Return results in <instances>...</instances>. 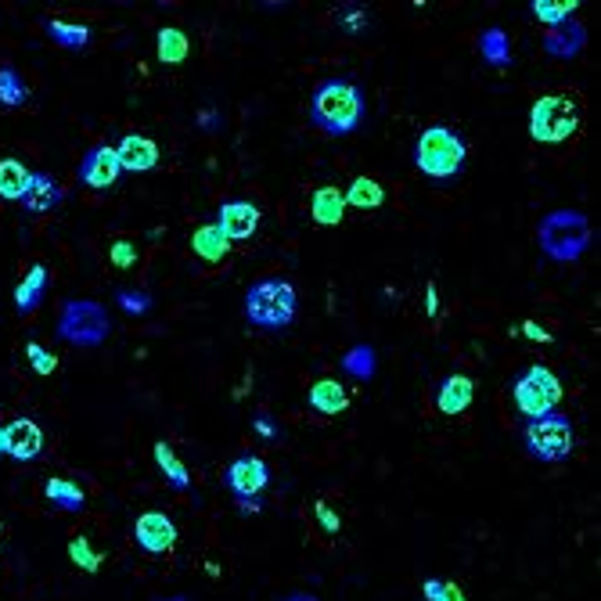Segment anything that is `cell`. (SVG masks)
I'll list each match as a JSON object with an SVG mask.
<instances>
[{
    "label": "cell",
    "instance_id": "cell-23",
    "mask_svg": "<svg viewBox=\"0 0 601 601\" xmlns=\"http://www.w3.org/2000/svg\"><path fill=\"white\" fill-rule=\"evenodd\" d=\"M479 54L486 58V65H494V69H508L512 65V40H508V33L504 29H486L483 36H479Z\"/></svg>",
    "mask_w": 601,
    "mask_h": 601
},
{
    "label": "cell",
    "instance_id": "cell-33",
    "mask_svg": "<svg viewBox=\"0 0 601 601\" xmlns=\"http://www.w3.org/2000/svg\"><path fill=\"white\" fill-rule=\"evenodd\" d=\"M26 357H29V368L36 371V375H54L58 371V357L54 353H47L40 342H26Z\"/></svg>",
    "mask_w": 601,
    "mask_h": 601
},
{
    "label": "cell",
    "instance_id": "cell-7",
    "mask_svg": "<svg viewBox=\"0 0 601 601\" xmlns=\"http://www.w3.org/2000/svg\"><path fill=\"white\" fill-rule=\"evenodd\" d=\"M580 130V108L573 94H544L530 108V137L537 144H566Z\"/></svg>",
    "mask_w": 601,
    "mask_h": 601
},
{
    "label": "cell",
    "instance_id": "cell-22",
    "mask_svg": "<svg viewBox=\"0 0 601 601\" xmlns=\"http://www.w3.org/2000/svg\"><path fill=\"white\" fill-rule=\"evenodd\" d=\"M191 249L198 252V260H206V263H220L231 252V242H227L224 234H220V227L216 224H206V227H198L195 238H191Z\"/></svg>",
    "mask_w": 601,
    "mask_h": 601
},
{
    "label": "cell",
    "instance_id": "cell-40",
    "mask_svg": "<svg viewBox=\"0 0 601 601\" xmlns=\"http://www.w3.org/2000/svg\"><path fill=\"white\" fill-rule=\"evenodd\" d=\"M519 332L526 335V339H533V342H551V339H555V335H551L548 328H540L537 321H522Z\"/></svg>",
    "mask_w": 601,
    "mask_h": 601
},
{
    "label": "cell",
    "instance_id": "cell-38",
    "mask_svg": "<svg viewBox=\"0 0 601 601\" xmlns=\"http://www.w3.org/2000/svg\"><path fill=\"white\" fill-rule=\"evenodd\" d=\"M364 22H368L364 8H350L346 15H339V26H342V29H350V33H360V29H364Z\"/></svg>",
    "mask_w": 601,
    "mask_h": 601
},
{
    "label": "cell",
    "instance_id": "cell-30",
    "mask_svg": "<svg viewBox=\"0 0 601 601\" xmlns=\"http://www.w3.org/2000/svg\"><path fill=\"white\" fill-rule=\"evenodd\" d=\"M530 8H533V15H537L540 22H548V26L555 29V26H562V22H569L580 4H576V0H566V4H562V0H533Z\"/></svg>",
    "mask_w": 601,
    "mask_h": 601
},
{
    "label": "cell",
    "instance_id": "cell-31",
    "mask_svg": "<svg viewBox=\"0 0 601 601\" xmlns=\"http://www.w3.org/2000/svg\"><path fill=\"white\" fill-rule=\"evenodd\" d=\"M342 368H346V375L368 382V378L375 375V353H371V346H353V350L342 357Z\"/></svg>",
    "mask_w": 601,
    "mask_h": 601
},
{
    "label": "cell",
    "instance_id": "cell-28",
    "mask_svg": "<svg viewBox=\"0 0 601 601\" xmlns=\"http://www.w3.org/2000/svg\"><path fill=\"white\" fill-rule=\"evenodd\" d=\"M29 101V87L26 80H22V72L15 69V65H0V105L4 108H18Z\"/></svg>",
    "mask_w": 601,
    "mask_h": 601
},
{
    "label": "cell",
    "instance_id": "cell-45",
    "mask_svg": "<svg viewBox=\"0 0 601 601\" xmlns=\"http://www.w3.org/2000/svg\"><path fill=\"white\" fill-rule=\"evenodd\" d=\"M0 454H4V425H0Z\"/></svg>",
    "mask_w": 601,
    "mask_h": 601
},
{
    "label": "cell",
    "instance_id": "cell-39",
    "mask_svg": "<svg viewBox=\"0 0 601 601\" xmlns=\"http://www.w3.org/2000/svg\"><path fill=\"white\" fill-rule=\"evenodd\" d=\"M252 429L260 432L263 440H270V443H278V440H281V432L274 429V422H270L267 414H256V422H252Z\"/></svg>",
    "mask_w": 601,
    "mask_h": 601
},
{
    "label": "cell",
    "instance_id": "cell-13",
    "mask_svg": "<svg viewBox=\"0 0 601 601\" xmlns=\"http://www.w3.org/2000/svg\"><path fill=\"white\" fill-rule=\"evenodd\" d=\"M4 454L15 461H36L44 454V429L33 418H15L4 425Z\"/></svg>",
    "mask_w": 601,
    "mask_h": 601
},
{
    "label": "cell",
    "instance_id": "cell-37",
    "mask_svg": "<svg viewBox=\"0 0 601 601\" xmlns=\"http://www.w3.org/2000/svg\"><path fill=\"white\" fill-rule=\"evenodd\" d=\"M314 515H317V522H321V530H324V533H339V530H342L339 515H335L332 508H328V504H324V501H317V504H314Z\"/></svg>",
    "mask_w": 601,
    "mask_h": 601
},
{
    "label": "cell",
    "instance_id": "cell-18",
    "mask_svg": "<svg viewBox=\"0 0 601 601\" xmlns=\"http://www.w3.org/2000/svg\"><path fill=\"white\" fill-rule=\"evenodd\" d=\"M47 288H51V270L44 263H33L29 274L15 285V310L18 314H33L36 306L44 303Z\"/></svg>",
    "mask_w": 601,
    "mask_h": 601
},
{
    "label": "cell",
    "instance_id": "cell-12",
    "mask_svg": "<svg viewBox=\"0 0 601 601\" xmlns=\"http://www.w3.org/2000/svg\"><path fill=\"white\" fill-rule=\"evenodd\" d=\"M119 173H123V166H119V159H116V148H108V144H94L80 162V180L90 191L116 188Z\"/></svg>",
    "mask_w": 601,
    "mask_h": 601
},
{
    "label": "cell",
    "instance_id": "cell-21",
    "mask_svg": "<svg viewBox=\"0 0 601 601\" xmlns=\"http://www.w3.org/2000/svg\"><path fill=\"white\" fill-rule=\"evenodd\" d=\"M44 497L54 504V508H62V512H83V508H87V494H83L72 479H58V476L47 479Z\"/></svg>",
    "mask_w": 601,
    "mask_h": 601
},
{
    "label": "cell",
    "instance_id": "cell-2",
    "mask_svg": "<svg viewBox=\"0 0 601 601\" xmlns=\"http://www.w3.org/2000/svg\"><path fill=\"white\" fill-rule=\"evenodd\" d=\"M465 159H468V148H465V137L454 130V126H425L418 141H414V166L425 173L429 180L436 184H447L454 180L461 170H465Z\"/></svg>",
    "mask_w": 601,
    "mask_h": 601
},
{
    "label": "cell",
    "instance_id": "cell-11",
    "mask_svg": "<svg viewBox=\"0 0 601 601\" xmlns=\"http://www.w3.org/2000/svg\"><path fill=\"white\" fill-rule=\"evenodd\" d=\"M216 227L224 234L227 242H249L256 227H260V206L249 202V198H234V202H224L220 213H216Z\"/></svg>",
    "mask_w": 601,
    "mask_h": 601
},
{
    "label": "cell",
    "instance_id": "cell-29",
    "mask_svg": "<svg viewBox=\"0 0 601 601\" xmlns=\"http://www.w3.org/2000/svg\"><path fill=\"white\" fill-rule=\"evenodd\" d=\"M47 36H51L54 44L76 47V51L90 44V29L87 26H69V22H62V18H47Z\"/></svg>",
    "mask_w": 601,
    "mask_h": 601
},
{
    "label": "cell",
    "instance_id": "cell-44",
    "mask_svg": "<svg viewBox=\"0 0 601 601\" xmlns=\"http://www.w3.org/2000/svg\"><path fill=\"white\" fill-rule=\"evenodd\" d=\"M281 601H321V598H314V594H303V591H299V594H288V598H281Z\"/></svg>",
    "mask_w": 601,
    "mask_h": 601
},
{
    "label": "cell",
    "instance_id": "cell-26",
    "mask_svg": "<svg viewBox=\"0 0 601 601\" xmlns=\"http://www.w3.org/2000/svg\"><path fill=\"white\" fill-rule=\"evenodd\" d=\"M159 62L162 65H180L184 58L191 54V44H188V33L177 26H162L159 29Z\"/></svg>",
    "mask_w": 601,
    "mask_h": 601
},
{
    "label": "cell",
    "instance_id": "cell-43",
    "mask_svg": "<svg viewBox=\"0 0 601 601\" xmlns=\"http://www.w3.org/2000/svg\"><path fill=\"white\" fill-rule=\"evenodd\" d=\"M238 508H242V512H260L263 501H256V497H252V501H238Z\"/></svg>",
    "mask_w": 601,
    "mask_h": 601
},
{
    "label": "cell",
    "instance_id": "cell-3",
    "mask_svg": "<svg viewBox=\"0 0 601 601\" xmlns=\"http://www.w3.org/2000/svg\"><path fill=\"white\" fill-rule=\"evenodd\" d=\"M296 306V288L285 278H260L252 281L249 292H245L242 314L260 332H285L288 324L296 321Z\"/></svg>",
    "mask_w": 601,
    "mask_h": 601
},
{
    "label": "cell",
    "instance_id": "cell-4",
    "mask_svg": "<svg viewBox=\"0 0 601 601\" xmlns=\"http://www.w3.org/2000/svg\"><path fill=\"white\" fill-rule=\"evenodd\" d=\"M594 227L580 209H555L540 220L537 242L544 249V256L555 263H573L591 249Z\"/></svg>",
    "mask_w": 601,
    "mask_h": 601
},
{
    "label": "cell",
    "instance_id": "cell-36",
    "mask_svg": "<svg viewBox=\"0 0 601 601\" xmlns=\"http://www.w3.org/2000/svg\"><path fill=\"white\" fill-rule=\"evenodd\" d=\"M108 256H112V263H116V267H134L137 263V249L130 242H126V238H119V242H112V249H108Z\"/></svg>",
    "mask_w": 601,
    "mask_h": 601
},
{
    "label": "cell",
    "instance_id": "cell-14",
    "mask_svg": "<svg viewBox=\"0 0 601 601\" xmlns=\"http://www.w3.org/2000/svg\"><path fill=\"white\" fill-rule=\"evenodd\" d=\"M116 159L123 170L130 173H148L159 166V144L144 134H126L123 141L116 144Z\"/></svg>",
    "mask_w": 601,
    "mask_h": 601
},
{
    "label": "cell",
    "instance_id": "cell-20",
    "mask_svg": "<svg viewBox=\"0 0 601 601\" xmlns=\"http://www.w3.org/2000/svg\"><path fill=\"white\" fill-rule=\"evenodd\" d=\"M310 216H314L321 227H335L346 216V198L335 184H324L310 195Z\"/></svg>",
    "mask_w": 601,
    "mask_h": 601
},
{
    "label": "cell",
    "instance_id": "cell-42",
    "mask_svg": "<svg viewBox=\"0 0 601 601\" xmlns=\"http://www.w3.org/2000/svg\"><path fill=\"white\" fill-rule=\"evenodd\" d=\"M220 123H224V116H220V112H213V108H206V112L198 116V126H202V130H216Z\"/></svg>",
    "mask_w": 601,
    "mask_h": 601
},
{
    "label": "cell",
    "instance_id": "cell-8",
    "mask_svg": "<svg viewBox=\"0 0 601 601\" xmlns=\"http://www.w3.org/2000/svg\"><path fill=\"white\" fill-rule=\"evenodd\" d=\"M512 400L526 418L551 414L562 404V378L551 368H544V364H530V368H522L519 375H515Z\"/></svg>",
    "mask_w": 601,
    "mask_h": 601
},
{
    "label": "cell",
    "instance_id": "cell-1",
    "mask_svg": "<svg viewBox=\"0 0 601 601\" xmlns=\"http://www.w3.org/2000/svg\"><path fill=\"white\" fill-rule=\"evenodd\" d=\"M368 116V105H364V90L357 87L353 80H324L321 87L314 90V98H310V119H314L317 130L324 134H335V137H346L353 130H360Z\"/></svg>",
    "mask_w": 601,
    "mask_h": 601
},
{
    "label": "cell",
    "instance_id": "cell-35",
    "mask_svg": "<svg viewBox=\"0 0 601 601\" xmlns=\"http://www.w3.org/2000/svg\"><path fill=\"white\" fill-rule=\"evenodd\" d=\"M116 299H119V306H123L126 314H148V310H152V296H148V292H134V288H119Z\"/></svg>",
    "mask_w": 601,
    "mask_h": 601
},
{
    "label": "cell",
    "instance_id": "cell-27",
    "mask_svg": "<svg viewBox=\"0 0 601 601\" xmlns=\"http://www.w3.org/2000/svg\"><path fill=\"white\" fill-rule=\"evenodd\" d=\"M342 198H346V206H353V209H378L386 202V191H382L378 180L357 177L350 184V191H342Z\"/></svg>",
    "mask_w": 601,
    "mask_h": 601
},
{
    "label": "cell",
    "instance_id": "cell-5",
    "mask_svg": "<svg viewBox=\"0 0 601 601\" xmlns=\"http://www.w3.org/2000/svg\"><path fill=\"white\" fill-rule=\"evenodd\" d=\"M522 447L540 465H562V461H569V454L576 447V432L569 414L551 411L540 414V418H526V425H522Z\"/></svg>",
    "mask_w": 601,
    "mask_h": 601
},
{
    "label": "cell",
    "instance_id": "cell-10",
    "mask_svg": "<svg viewBox=\"0 0 601 601\" xmlns=\"http://www.w3.org/2000/svg\"><path fill=\"white\" fill-rule=\"evenodd\" d=\"M134 540L144 555H152V558L170 555V551L177 548V526H173L170 515L144 512V515H137V522H134Z\"/></svg>",
    "mask_w": 601,
    "mask_h": 601
},
{
    "label": "cell",
    "instance_id": "cell-6",
    "mask_svg": "<svg viewBox=\"0 0 601 601\" xmlns=\"http://www.w3.org/2000/svg\"><path fill=\"white\" fill-rule=\"evenodd\" d=\"M112 335V317L101 303L94 299H69L58 314V339L69 342V346H83V350H94Z\"/></svg>",
    "mask_w": 601,
    "mask_h": 601
},
{
    "label": "cell",
    "instance_id": "cell-19",
    "mask_svg": "<svg viewBox=\"0 0 601 601\" xmlns=\"http://www.w3.org/2000/svg\"><path fill=\"white\" fill-rule=\"evenodd\" d=\"M306 400H310V407H314L317 414H324V418H335V414H342L350 407V393H346V386L335 382V378H317Z\"/></svg>",
    "mask_w": 601,
    "mask_h": 601
},
{
    "label": "cell",
    "instance_id": "cell-34",
    "mask_svg": "<svg viewBox=\"0 0 601 601\" xmlns=\"http://www.w3.org/2000/svg\"><path fill=\"white\" fill-rule=\"evenodd\" d=\"M422 594H425V601H465V594L458 591L454 584H447V580H425L422 584Z\"/></svg>",
    "mask_w": 601,
    "mask_h": 601
},
{
    "label": "cell",
    "instance_id": "cell-17",
    "mask_svg": "<svg viewBox=\"0 0 601 601\" xmlns=\"http://www.w3.org/2000/svg\"><path fill=\"white\" fill-rule=\"evenodd\" d=\"M587 44V29L580 26V22H562V26L548 29V36H544V51L551 54V58H558V62H569V58H576V54L584 51Z\"/></svg>",
    "mask_w": 601,
    "mask_h": 601
},
{
    "label": "cell",
    "instance_id": "cell-24",
    "mask_svg": "<svg viewBox=\"0 0 601 601\" xmlns=\"http://www.w3.org/2000/svg\"><path fill=\"white\" fill-rule=\"evenodd\" d=\"M26 184H29V170L26 162L18 159H0V198H8V202H18V198L26 195Z\"/></svg>",
    "mask_w": 601,
    "mask_h": 601
},
{
    "label": "cell",
    "instance_id": "cell-16",
    "mask_svg": "<svg viewBox=\"0 0 601 601\" xmlns=\"http://www.w3.org/2000/svg\"><path fill=\"white\" fill-rule=\"evenodd\" d=\"M472 396H476V382L468 375H447L436 389V411L454 418V414H465L468 404H472Z\"/></svg>",
    "mask_w": 601,
    "mask_h": 601
},
{
    "label": "cell",
    "instance_id": "cell-9",
    "mask_svg": "<svg viewBox=\"0 0 601 601\" xmlns=\"http://www.w3.org/2000/svg\"><path fill=\"white\" fill-rule=\"evenodd\" d=\"M224 483L238 501H249V497L263 494L270 486V468L267 461L256 458V454H238V458L227 465Z\"/></svg>",
    "mask_w": 601,
    "mask_h": 601
},
{
    "label": "cell",
    "instance_id": "cell-15",
    "mask_svg": "<svg viewBox=\"0 0 601 601\" xmlns=\"http://www.w3.org/2000/svg\"><path fill=\"white\" fill-rule=\"evenodd\" d=\"M18 202H22V209H26L29 216H44L51 213V209H58L62 188H58V180H54L51 173H29L26 195L18 198Z\"/></svg>",
    "mask_w": 601,
    "mask_h": 601
},
{
    "label": "cell",
    "instance_id": "cell-25",
    "mask_svg": "<svg viewBox=\"0 0 601 601\" xmlns=\"http://www.w3.org/2000/svg\"><path fill=\"white\" fill-rule=\"evenodd\" d=\"M152 454H155V465L162 468V476L170 479L173 490H188V486H191V472H188V465H184V461L173 454L170 443H155Z\"/></svg>",
    "mask_w": 601,
    "mask_h": 601
},
{
    "label": "cell",
    "instance_id": "cell-41",
    "mask_svg": "<svg viewBox=\"0 0 601 601\" xmlns=\"http://www.w3.org/2000/svg\"><path fill=\"white\" fill-rule=\"evenodd\" d=\"M425 314L429 317L440 314V292H436V285H425Z\"/></svg>",
    "mask_w": 601,
    "mask_h": 601
},
{
    "label": "cell",
    "instance_id": "cell-32",
    "mask_svg": "<svg viewBox=\"0 0 601 601\" xmlns=\"http://www.w3.org/2000/svg\"><path fill=\"white\" fill-rule=\"evenodd\" d=\"M69 558L83 569V573H98V569H101V555L90 548L87 537H72L69 540Z\"/></svg>",
    "mask_w": 601,
    "mask_h": 601
}]
</instances>
